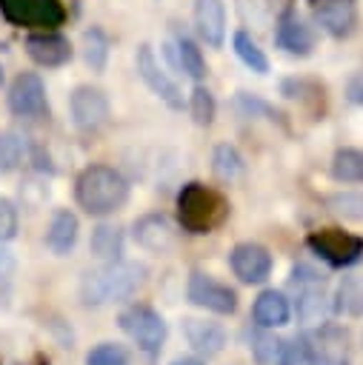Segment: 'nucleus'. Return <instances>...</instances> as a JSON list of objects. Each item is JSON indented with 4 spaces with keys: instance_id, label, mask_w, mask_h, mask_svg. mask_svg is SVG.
Here are the masks:
<instances>
[{
    "instance_id": "nucleus-1",
    "label": "nucleus",
    "mask_w": 363,
    "mask_h": 365,
    "mask_svg": "<svg viewBox=\"0 0 363 365\" xmlns=\"http://www.w3.org/2000/svg\"><path fill=\"white\" fill-rule=\"evenodd\" d=\"M146 282V265L131 259H109L89 268L80 279V302L86 308H100L109 302H123L134 297Z\"/></svg>"
},
{
    "instance_id": "nucleus-2",
    "label": "nucleus",
    "mask_w": 363,
    "mask_h": 365,
    "mask_svg": "<svg viewBox=\"0 0 363 365\" xmlns=\"http://www.w3.org/2000/svg\"><path fill=\"white\" fill-rule=\"evenodd\" d=\"M74 197L77 205L91 214V217H109L114 211H120L129 200V180L111 168V165H89L80 171L77 182H74Z\"/></svg>"
},
{
    "instance_id": "nucleus-3",
    "label": "nucleus",
    "mask_w": 363,
    "mask_h": 365,
    "mask_svg": "<svg viewBox=\"0 0 363 365\" xmlns=\"http://www.w3.org/2000/svg\"><path fill=\"white\" fill-rule=\"evenodd\" d=\"M229 214V202L203 182H186L177 194V222L189 234L214 231Z\"/></svg>"
},
{
    "instance_id": "nucleus-4",
    "label": "nucleus",
    "mask_w": 363,
    "mask_h": 365,
    "mask_svg": "<svg viewBox=\"0 0 363 365\" xmlns=\"http://www.w3.org/2000/svg\"><path fill=\"white\" fill-rule=\"evenodd\" d=\"M289 291H292V311L297 314L300 322L306 325H320L332 308L329 294H326V277L309 265L297 262L289 271Z\"/></svg>"
},
{
    "instance_id": "nucleus-5",
    "label": "nucleus",
    "mask_w": 363,
    "mask_h": 365,
    "mask_svg": "<svg viewBox=\"0 0 363 365\" xmlns=\"http://www.w3.org/2000/svg\"><path fill=\"white\" fill-rule=\"evenodd\" d=\"M120 322V331L146 354H157L166 342V319L151 308V305H143V302H131L120 311L117 317Z\"/></svg>"
},
{
    "instance_id": "nucleus-6",
    "label": "nucleus",
    "mask_w": 363,
    "mask_h": 365,
    "mask_svg": "<svg viewBox=\"0 0 363 365\" xmlns=\"http://www.w3.org/2000/svg\"><path fill=\"white\" fill-rule=\"evenodd\" d=\"M309 251L332 268H352L363 259V237L343 228H320L306 237Z\"/></svg>"
},
{
    "instance_id": "nucleus-7",
    "label": "nucleus",
    "mask_w": 363,
    "mask_h": 365,
    "mask_svg": "<svg viewBox=\"0 0 363 365\" xmlns=\"http://www.w3.org/2000/svg\"><path fill=\"white\" fill-rule=\"evenodd\" d=\"M0 11L11 26L26 29H57L66 20L60 0H0Z\"/></svg>"
},
{
    "instance_id": "nucleus-8",
    "label": "nucleus",
    "mask_w": 363,
    "mask_h": 365,
    "mask_svg": "<svg viewBox=\"0 0 363 365\" xmlns=\"http://www.w3.org/2000/svg\"><path fill=\"white\" fill-rule=\"evenodd\" d=\"M69 111H71L74 128L83 131V134L103 131L109 125V117H111L109 97L97 86H77L69 97Z\"/></svg>"
},
{
    "instance_id": "nucleus-9",
    "label": "nucleus",
    "mask_w": 363,
    "mask_h": 365,
    "mask_svg": "<svg viewBox=\"0 0 363 365\" xmlns=\"http://www.w3.org/2000/svg\"><path fill=\"white\" fill-rule=\"evenodd\" d=\"M186 297L192 305L203 308V311H212V314H234L237 311V291L229 288L226 282L214 279L212 274H203V271H194L186 282Z\"/></svg>"
},
{
    "instance_id": "nucleus-10",
    "label": "nucleus",
    "mask_w": 363,
    "mask_h": 365,
    "mask_svg": "<svg viewBox=\"0 0 363 365\" xmlns=\"http://www.w3.org/2000/svg\"><path fill=\"white\" fill-rule=\"evenodd\" d=\"M134 66H137V74L140 80L151 88V94H157L169 108H183V94L177 88V83L166 74V68L160 66V60L154 57V48L149 43H140L137 46V54H134Z\"/></svg>"
},
{
    "instance_id": "nucleus-11",
    "label": "nucleus",
    "mask_w": 363,
    "mask_h": 365,
    "mask_svg": "<svg viewBox=\"0 0 363 365\" xmlns=\"http://www.w3.org/2000/svg\"><path fill=\"white\" fill-rule=\"evenodd\" d=\"M131 237L149 254H169V251L177 248L180 231L166 214H143V217L134 220Z\"/></svg>"
},
{
    "instance_id": "nucleus-12",
    "label": "nucleus",
    "mask_w": 363,
    "mask_h": 365,
    "mask_svg": "<svg viewBox=\"0 0 363 365\" xmlns=\"http://www.w3.org/2000/svg\"><path fill=\"white\" fill-rule=\"evenodd\" d=\"M232 274L246 285H260L272 274V254L260 242H237L229 254Z\"/></svg>"
},
{
    "instance_id": "nucleus-13",
    "label": "nucleus",
    "mask_w": 363,
    "mask_h": 365,
    "mask_svg": "<svg viewBox=\"0 0 363 365\" xmlns=\"http://www.w3.org/2000/svg\"><path fill=\"white\" fill-rule=\"evenodd\" d=\"M9 108L17 117H43L49 111L46 86L34 71H23L14 77L9 88Z\"/></svg>"
},
{
    "instance_id": "nucleus-14",
    "label": "nucleus",
    "mask_w": 363,
    "mask_h": 365,
    "mask_svg": "<svg viewBox=\"0 0 363 365\" xmlns=\"http://www.w3.org/2000/svg\"><path fill=\"white\" fill-rule=\"evenodd\" d=\"M26 51L37 66H46V68H54V66H63L71 60V43L51 29L31 31L26 37Z\"/></svg>"
},
{
    "instance_id": "nucleus-15",
    "label": "nucleus",
    "mask_w": 363,
    "mask_h": 365,
    "mask_svg": "<svg viewBox=\"0 0 363 365\" xmlns=\"http://www.w3.org/2000/svg\"><path fill=\"white\" fill-rule=\"evenodd\" d=\"M183 336L197 356H217L226 348V328L209 319H183Z\"/></svg>"
},
{
    "instance_id": "nucleus-16",
    "label": "nucleus",
    "mask_w": 363,
    "mask_h": 365,
    "mask_svg": "<svg viewBox=\"0 0 363 365\" xmlns=\"http://www.w3.org/2000/svg\"><path fill=\"white\" fill-rule=\"evenodd\" d=\"M252 319L257 328H283L289 319H292V302L283 291H274V288H266L257 294L254 305H252Z\"/></svg>"
},
{
    "instance_id": "nucleus-17",
    "label": "nucleus",
    "mask_w": 363,
    "mask_h": 365,
    "mask_svg": "<svg viewBox=\"0 0 363 365\" xmlns=\"http://www.w3.org/2000/svg\"><path fill=\"white\" fill-rule=\"evenodd\" d=\"M194 26H197V34L220 48L223 46V37H226V9H223V0H194Z\"/></svg>"
},
{
    "instance_id": "nucleus-18",
    "label": "nucleus",
    "mask_w": 363,
    "mask_h": 365,
    "mask_svg": "<svg viewBox=\"0 0 363 365\" xmlns=\"http://www.w3.org/2000/svg\"><path fill=\"white\" fill-rule=\"evenodd\" d=\"M77 237H80L77 217L69 208H57L51 214V220H49V228H46V245H49V251L57 254V257H66L77 245Z\"/></svg>"
},
{
    "instance_id": "nucleus-19",
    "label": "nucleus",
    "mask_w": 363,
    "mask_h": 365,
    "mask_svg": "<svg viewBox=\"0 0 363 365\" xmlns=\"http://www.w3.org/2000/svg\"><path fill=\"white\" fill-rule=\"evenodd\" d=\"M354 3L352 0H317L314 3V20L320 23L323 31L332 37H343L354 26Z\"/></svg>"
},
{
    "instance_id": "nucleus-20",
    "label": "nucleus",
    "mask_w": 363,
    "mask_h": 365,
    "mask_svg": "<svg viewBox=\"0 0 363 365\" xmlns=\"http://www.w3.org/2000/svg\"><path fill=\"white\" fill-rule=\"evenodd\" d=\"M166 54H169V60L174 63V68L180 71V74H186V77H192L194 83H200L203 77H206V60H203V54H200V48H197V43L192 40V37H186V34H180L174 43L169 40L166 46Z\"/></svg>"
},
{
    "instance_id": "nucleus-21",
    "label": "nucleus",
    "mask_w": 363,
    "mask_h": 365,
    "mask_svg": "<svg viewBox=\"0 0 363 365\" xmlns=\"http://www.w3.org/2000/svg\"><path fill=\"white\" fill-rule=\"evenodd\" d=\"M274 43H277L283 51H289V54L306 57V54L312 51V46H314V34H312V29H309L300 17L283 14L280 23H277V31H274Z\"/></svg>"
},
{
    "instance_id": "nucleus-22",
    "label": "nucleus",
    "mask_w": 363,
    "mask_h": 365,
    "mask_svg": "<svg viewBox=\"0 0 363 365\" xmlns=\"http://www.w3.org/2000/svg\"><path fill=\"white\" fill-rule=\"evenodd\" d=\"M312 339L317 345L320 365H349V356H346V334H340L334 325H323L320 322V331H312Z\"/></svg>"
},
{
    "instance_id": "nucleus-23",
    "label": "nucleus",
    "mask_w": 363,
    "mask_h": 365,
    "mask_svg": "<svg viewBox=\"0 0 363 365\" xmlns=\"http://www.w3.org/2000/svg\"><path fill=\"white\" fill-rule=\"evenodd\" d=\"M277 365H320L317 359V345L312 339V331H300L292 339L280 342Z\"/></svg>"
},
{
    "instance_id": "nucleus-24",
    "label": "nucleus",
    "mask_w": 363,
    "mask_h": 365,
    "mask_svg": "<svg viewBox=\"0 0 363 365\" xmlns=\"http://www.w3.org/2000/svg\"><path fill=\"white\" fill-rule=\"evenodd\" d=\"M89 248L103 262L120 259V254H123V228L120 225H111V222H100L97 228H91Z\"/></svg>"
},
{
    "instance_id": "nucleus-25",
    "label": "nucleus",
    "mask_w": 363,
    "mask_h": 365,
    "mask_svg": "<svg viewBox=\"0 0 363 365\" xmlns=\"http://www.w3.org/2000/svg\"><path fill=\"white\" fill-rule=\"evenodd\" d=\"M332 177L337 182H363V151L337 148L332 157Z\"/></svg>"
},
{
    "instance_id": "nucleus-26",
    "label": "nucleus",
    "mask_w": 363,
    "mask_h": 365,
    "mask_svg": "<svg viewBox=\"0 0 363 365\" xmlns=\"http://www.w3.org/2000/svg\"><path fill=\"white\" fill-rule=\"evenodd\" d=\"M83 60L91 71H103L109 60V37L103 29H86L83 31Z\"/></svg>"
},
{
    "instance_id": "nucleus-27",
    "label": "nucleus",
    "mask_w": 363,
    "mask_h": 365,
    "mask_svg": "<svg viewBox=\"0 0 363 365\" xmlns=\"http://www.w3.org/2000/svg\"><path fill=\"white\" fill-rule=\"evenodd\" d=\"M232 46H234V54L243 60V66H249V68L257 71V74H266V71H269V60H266L263 48L252 40L249 31H234Z\"/></svg>"
},
{
    "instance_id": "nucleus-28",
    "label": "nucleus",
    "mask_w": 363,
    "mask_h": 365,
    "mask_svg": "<svg viewBox=\"0 0 363 365\" xmlns=\"http://www.w3.org/2000/svg\"><path fill=\"white\" fill-rule=\"evenodd\" d=\"M212 171H214L220 180H234V177L243 171V157H240V151H237L234 145H229V143L214 145V151H212Z\"/></svg>"
},
{
    "instance_id": "nucleus-29",
    "label": "nucleus",
    "mask_w": 363,
    "mask_h": 365,
    "mask_svg": "<svg viewBox=\"0 0 363 365\" xmlns=\"http://www.w3.org/2000/svg\"><path fill=\"white\" fill-rule=\"evenodd\" d=\"M332 308L343 311V314H363V282L354 279V277H346L337 288V297H334Z\"/></svg>"
},
{
    "instance_id": "nucleus-30",
    "label": "nucleus",
    "mask_w": 363,
    "mask_h": 365,
    "mask_svg": "<svg viewBox=\"0 0 363 365\" xmlns=\"http://www.w3.org/2000/svg\"><path fill=\"white\" fill-rule=\"evenodd\" d=\"M189 111H192V120H194L197 125H212L214 111H217V103H214V97H212V91H209L206 86H200V83H197V86L192 88Z\"/></svg>"
},
{
    "instance_id": "nucleus-31",
    "label": "nucleus",
    "mask_w": 363,
    "mask_h": 365,
    "mask_svg": "<svg viewBox=\"0 0 363 365\" xmlns=\"http://www.w3.org/2000/svg\"><path fill=\"white\" fill-rule=\"evenodd\" d=\"M26 157V137H20L17 131H3L0 134V168L11 171L23 163Z\"/></svg>"
},
{
    "instance_id": "nucleus-32",
    "label": "nucleus",
    "mask_w": 363,
    "mask_h": 365,
    "mask_svg": "<svg viewBox=\"0 0 363 365\" xmlns=\"http://www.w3.org/2000/svg\"><path fill=\"white\" fill-rule=\"evenodd\" d=\"M326 205L346 217V220H363V191H337L326 197Z\"/></svg>"
},
{
    "instance_id": "nucleus-33",
    "label": "nucleus",
    "mask_w": 363,
    "mask_h": 365,
    "mask_svg": "<svg viewBox=\"0 0 363 365\" xmlns=\"http://www.w3.org/2000/svg\"><path fill=\"white\" fill-rule=\"evenodd\" d=\"M86 365H129V351L120 342H100L86 354Z\"/></svg>"
},
{
    "instance_id": "nucleus-34",
    "label": "nucleus",
    "mask_w": 363,
    "mask_h": 365,
    "mask_svg": "<svg viewBox=\"0 0 363 365\" xmlns=\"http://www.w3.org/2000/svg\"><path fill=\"white\" fill-rule=\"evenodd\" d=\"M17 225H20L17 205L9 197H0V242L14 240L17 237Z\"/></svg>"
},
{
    "instance_id": "nucleus-35",
    "label": "nucleus",
    "mask_w": 363,
    "mask_h": 365,
    "mask_svg": "<svg viewBox=\"0 0 363 365\" xmlns=\"http://www.w3.org/2000/svg\"><path fill=\"white\" fill-rule=\"evenodd\" d=\"M234 103H237V111H240L246 120L260 117V114H263V117H269V120H274V117H277V111H272V106H269V103H263V100H260V97H254V94L240 91Z\"/></svg>"
},
{
    "instance_id": "nucleus-36",
    "label": "nucleus",
    "mask_w": 363,
    "mask_h": 365,
    "mask_svg": "<svg viewBox=\"0 0 363 365\" xmlns=\"http://www.w3.org/2000/svg\"><path fill=\"white\" fill-rule=\"evenodd\" d=\"M252 351H254L257 362L272 365V362H277V354H280V339H274L272 334H257V336L252 339Z\"/></svg>"
},
{
    "instance_id": "nucleus-37",
    "label": "nucleus",
    "mask_w": 363,
    "mask_h": 365,
    "mask_svg": "<svg viewBox=\"0 0 363 365\" xmlns=\"http://www.w3.org/2000/svg\"><path fill=\"white\" fill-rule=\"evenodd\" d=\"M14 271H17V259H14V254L0 242V282H9V279L14 277Z\"/></svg>"
},
{
    "instance_id": "nucleus-38",
    "label": "nucleus",
    "mask_w": 363,
    "mask_h": 365,
    "mask_svg": "<svg viewBox=\"0 0 363 365\" xmlns=\"http://www.w3.org/2000/svg\"><path fill=\"white\" fill-rule=\"evenodd\" d=\"M346 97H349V103L363 106V71H357V74L349 77V83H346Z\"/></svg>"
},
{
    "instance_id": "nucleus-39",
    "label": "nucleus",
    "mask_w": 363,
    "mask_h": 365,
    "mask_svg": "<svg viewBox=\"0 0 363 365\" xmlns=\"http://www.w3.org/2000/svg\"><path fill=\"white\" fill-rule=\"evenodd\" d=\"M171 365H203V359L200 356H177Z\"/></svg>"
},
{
    "instance_id": "nucleus-40",
    "label": "nucleus",
    "mask_w": 363,
    "mask_h": 365,
    "mask_svg": "<svg viewBox=\"0 0 363 365\" xmlns=\"http://www.w3.org/2000/svg\"><path fill=\"white\" fill-rule=\"evenodd\" d=\"M0 83H3V68H0Z\"/></svg>"
}]
</instances>
